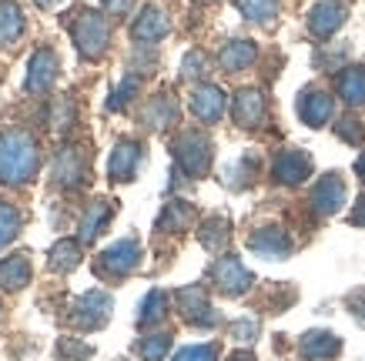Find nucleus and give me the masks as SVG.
I'll use <instances>...</instances> for the list:
<instances>
[{
  "label": "nucleus",
  "instance_id": "nucleus-10",
  "mask_svg": "<svg viewBox=\"0 0 365 361\" xmlns=\"http://www.w3.org/2000/svg\"><path fill=\"white\" fill-rule=\"evenodd\" d=\"M342 204H345V184L335 174L322 177L319 187L312 191V208L319 211V214H335Z\"/></svg>",
  "mask_w": 365,
  "mask_h": 361
},
{
  "label": "nucleus",
  "instance_id": "nucleus-33",
  "mask_svg": "<svg viewBox=\"0 0 365 361\" xmlns=\"http://www.w3.org/2000/svg\"><path fill=\"white\" fill-rule=\"evenodd\" d=\"M188 218H191V211L181 201H175V204H168V214L161 218V228H185Z\"/></svg>",
  "mask_w": 365,
  "mask_h": 361
},
{
  "label": "nucleus",
  "instance_id": "nucleus-22",
  "mask_svg": "<svg viewBox=\"0 0 365 361\" xmlns=\"http://www.w3.org/2000/svg\"><path fill=\"white\" fill-rule=\"evenodd\" d=\"M222 67L225 70H245V67L255 61V44L252 41H232V44L222 51Z\"/></svg>",
  "mask_w": 365,
  "mask_h": 361
},
{
  "label": "nucleus",
  "instance_id": "nucleus-17",
  "mask_svg": "<svg viewBox=\"0 0 365 361\" xmlns=\"http://www.w3.org/2000/svg\"><path fill=\"white\" fill-rule=\"evenodd\" d=\"M27 281H31V261H27V254H14V258H7V261L0 264V288L21 291Z\"/></svg>",
  "mask_w": 365,
  "mask_h": 361
},
{
  "label": "nucleus",
  "instance_id": "nucleus-38",
  "mask_svg": "<svg viewBox=\"0 0 365 361\" xmlns=\"http://www.w3.org/2000/svg\"><path fill=\"white\" fill-rule=\"evenodd\" d=\"M104 7H108V14H124L131 7V0H104Z\"/></svg>",
  "mask_w": 365,
  "mask_h": 361
},
{
  "label": "nucleus",
  "instance_id": "nucleus-41",
  "mask_svg": "<svg viewBox=\"0 0 365 361\" xmlns=\"http://www.w3.org/2000/svg\"><path fill=\"white\" fill-rule=\"evenodd\" d=\"M355 171H359V177H362V181H365V154H362V157H359V164H355Z\"/></svg>",
  "mask_w": 365,
  "mask_h": 361
},
{
  "label": "nucleus",
  "instance_id": "nucleus-32",
  "mask_svg": "<svg viewBox=\"0 0 365 361\" xmlns=\"http://www.w3.org/2000/svg\"><path fill=\"white\" fill-rule=\"evenodd\" d=\"M215 355H218L215 345H191V348L178 351L175 361H215Z\"/></svg>",
  "mask_w": 365,
  "mask_h": 361
},
{
  "label": "nucleus",
  "instance_id": "nucleus-37",
  "mask_svg": "<svg viewBox=\"0 0 365 361\" xmlns=\"http://www.w3.org/2000/svg\"><path fill=\"white\" fill-rule=\"evenodd\" d=\"M255 328H258L255 321H238V325H235V335H238L242 341H248V338L255 335Z\"/></svg>",
  "mask_w": 365,
  "mask_h": 361
},
{
  "label": "nucleus",
  "instance_id": "nucleus-19",
  "mask_svg": "<svg viewBox=\"0 0 365 361\" xmlns=\"http://www.w3.org/2000/svg\"><path fill=\"white\" fill-rule=\"evenodd\" d=\"M339 338L335 335H329V331H309L305 338H302V355L309 361H319V358H332V355H339Z\"/></svg>",
  "mask_w": 365,
  "mask_h": 361
},
{
  "label": "nucleus",
  "instance_id": "nucleus-27",
  "mask_svg": "<svg viewBox=\"0 0 365 361\" xmlns=\"http://www.w3.org/2000/svg\"><path fill=\"white\" fill-rule=\"evenodd\" d=\"M238 7H242V14L248 17V21L265 23V21H272V17H275L278 0H238Z\"/></svg>",
  "mask_w": 365,
  "mask_h": 361
},
{
  "label": "nucleus",
  "instance_id": "nucleus-23",
  "mask_svg": "<svg viewBox=\"0 0 365 361\" xmlns=\"http://www.w3.org/2000/svg\"><path fill=\"white\" fill-rule=\"evenodd\" d=\"M111 218V204L108 201H94L88 208V214L81 218V241H94L104 228V221Z\"/></svg>",
  "mask_w": 365,
  "mask_h": 361
},
{
  "label": "nucleus",
  "instance_id": "nucleus-34",
  "mask_svg": "<svg viewBox=\"0 0 365 361\" xmlns=\"http://www.w3.org/2000/svg\"><path fill=\"white\" fill-rule=\"evenodd\" d=\"M134 90H138V77H128V80H124L121 88L114 90V98L108 100V108H111V110H121L124 104L131 100V94H134Z\"/></svg>",
  "mask_w": 365,
  "mask_h": 361
},
{
  "label": "nucleus",
  "instance_id": "nucleus-16",
  "mask_svg": "<svg viewBox=\"0 0 365 361\" xmlns=\"http://www.w3.org/2000/svg\"><path fill=\"white\" fill-rule=\"evenodd\" d=\"M342 21H345V11H342V7H339V4H332V0H325V4H319V7L312 11L309 27H312V33L329 37V33H335L339 27H342Z\"/></svg>",
  "mask_w": 365,
  "mask_h": 361
},
{
  "label": "nucleus",
  "instance_id": "nucleus-15",
  "mask_svg": "<svg viewBox=\"0 0 365 361\" xmlns=\"http://www.w3.org/2000/svg\"><path fill=\"white\" fill-rule=\"evenodd\" d=\"M138 157H141V147H138L134 141L118 144L114 154H111V164H108V171H111L114 181H131L134 167H138Z\"/></svg>",
  "mask_w": 365,
  "mask_h": 361
},
{
  "label": "nucleus",
  "instance_id": "nucleus-5",
  "mask_svg": "<svg viewBox=\"0 0 365 361\" xmlns=\"http://www.w3.org/2000/svg\"><path fill=\"white\" fill-rule=\"evenodd\" d=\"M108 315H111V298L104 295V291H88V295L74 305L71 321H74L78 328H84V331H94V328H101V325L108 321Z\"/></svg>",
  "mask_w": 365,
  "mask_h": 361
},
{
  "label": "nucleus",
  "instance_id": "nucleus-29",
  "mask_svg": "<svg viewBox=\"0 0 365 361\" xmlns=\"http://www.w3.org/2000/svg\"><path fill=\"white\" fill-rule=\"evenodd\" d=\"M165 291H151V295L144 298V305H141V315H138V321L141 325H151V321H158V318L165 315Z\"/></svg>",
  "mask_w": 365,
  "mask_h": 361
},
{
  "label": "nucleus",
  "instance_id": "nucleus-30",
  "mask_svg": "<svg viewBox=\"0 0 365 361\" xmlns=\"http://www.w3.org/2000/svg\"><path fill=\"white\" fill-rule=\"evenodd\" d=\"M168 348H171V338H168V335H151V338L141 341V358L144 361H161Z\"/></svg>",
  "mask_w": 365,
  "mask_h": 361
},
{
  "label": "nucleus",
  "instance_id": "nucleus-25",
  "mask_svg": "<svg viewBox=\"0 0 365 361\" xmlns=\"http://www.w3.org/2000/svg\"><path fill=\"white\" fill-rule=\"evenodd\" d=\"M81 264V241H57L51 251V268L54 271H74Z\"/></svg>",
  "mask_w": 365,
  "mask_h": 361
},
{
  "label": "nucleus",
  "instance_id": "nucleus-35",
  "mask_svg": "<svg viewBox=\"0 0 365 361\" xmlns=\"http://www.w3.org/2000/svg\"><path fill=\"white\" fill-rule=\"evenodd\" d=\"M205 74V57L195 51V54L185 57V77H201Z\"/></svg>",
  "mask_w": 365,
  "mask_h": 361
},
{
  "label": "nucleus",
  "instance_id": "nucleus-42",
  "mask_svg": "<svg viewBox=\"0 0 365 361\" xmlns=\"http://www.w3.org/2000/svg\"><path fill=\"white\" fill-rule=\"evenodd\" d=\"M232 361H255V358H252V355H245V351H238V355H235Z\"/></svg>",
  "mask_w": 365,
  "mask_h": 361
},
{
  "label": "nucleus",
  "instance_id": "nucleus-9",
  "mask_svg": "<svg viewBox=\"0 0 365 361\" xmlns=\"http://www.w3.org/2000/svg\"><path fill=\"white\" fill-rule=\"evenodd\" d=\"M168 14L158 7V4H151V7H144L141 17L134 21V41H141V44H155V41H161L168 33Z\"/></svg>",
  "mask_w": 365,
  "mask_h": 361
},
{
  "label": "nucleus",
  "instance_id": "nucleus-1",
  "mask_svg": "<svg viewBox=\"0 0 365 361\" xmlns=\"http://www.w3.org/2000/svg\"><path fill=\"white\" fill-rule=\"evenodd\" d=\"M41 164L37 144L24 131L0 134V184H24Z\"/></svg>",
  "mask_w": 365,
  "mask_h": 361
},
{
  "label": "nucleus",
  "instance_id": "nucleus-7",
  "mask_svg": "<svg viewBox=\"0 0 365 361\" xmlns=\"http://www.w3.org/2000/svg\"><path fill=\"white\" fill-rule=\"evenodd\" d=\"M88 177V161H84V151L81 147H64L61 157L54 161V181L64 187H74Z\"/></svg>",
  "mask_w": 365,
  "mask_h": 361
},
{
  "label": "nucleus",
  "instance_id": "nucleus-13",
  "mask_svg": "<svg viewBox=\"0 0 365 361\" xmlns=\"http://www.w3.org/2000/svg\"><path fill=\"white\" fill-rule=\"evenodd\" d=\"M252 251L262 254V258H288V251H292V241L285 238V231L265 228V231H258V234L252 238Z\"/></svg>",
  "mask_w": 365,
  "mask_h": 361
},
{
  "label": "nucleus",
  "instance_id": "nucleus-21",
  "mask_svg": "<svg viewBox=\"0 0 365 361\" xmlns=\"http://www.w3.org/2000/svg\"><path fill=\"white\" fill-rule=\"evenodd\" d=\"M24 33V11L11 0L0 4V44H14Z\"/></svg>",
  "mask_w": 365,
  "mask_h": 361
},
{
  "label": "nucleus",
  "instance_id": "nucleus-3",
  "mask_svg": "<svg viewBox=\"0 0 365 361\" xmlns=\"http://www.w3.org/2000/svg\"><path fill=\"white\" fill-rule=\"evenodd\" d=\"M138 261H141V248H138V241L124 238V241H118V244H111V248L98 258V274L101 278H108V274H111V278H121V274L134 271Z\"/></svg>",
  "mask_w": 365,
  "mask_h": 361
},
{
  "label": "nucleus",
  "instance_id": "nucleus-40",
  "mask_svg": "<svg viewBox=\"0 0 365 361\" xmlns=\"http://www.w3.org/2000/svg\"><path fill=\"white\" fill-rule=\"evenodd\" d=\"M37 4H41V7H47V11H51V7H61L64 0H37Z\"/></svg>",
  "mask_w": 365,
  "mask_h": 361
},
{
  "label": "nucleus",
  "instance_id": "nucleus-14",
  "mask_svg": "<svg viewBox=\"0 0 365 361\" xmlns=\"http://www.w3.org/2000/svg\"><path fill=\"white\" fill-rule=\"evenodd\" d=\"M191 110H195L201 120H218L225 110V94L218 88L205 84V88H198L191 94Z\"/></svg>",
  "mask_w": 365,
  "mask_h": 361
},
{
  "label": "nucleus",
  "instance_id": "nucleus-20",
  "mask_svg": "<svg viewBox=\"0 0 365 361\" xmlns=\"http://www.w3.org/2000/svg\"><path fill=\"white\" fill-rule=\"evenodd\" d=\"M178 301H181V311L188 315V321H198V325H211V321H215L208 301L201 295V288H185V291H178Z\"/></svg>",
  "mask_w": 365,
  "mask_h": 361
},
{
  "label": "nucleus",
  "instance_id": "nucleus-31",
  "mask_svg": "<svg viewBox=\"0 0 365 361\" xmlns=\"http://www.w3.org/2000/svg\"><path fill=\"white\" fill-rule=\"evenodd\" d=\"M225 238H228V224H225V221H208L205 231H201V241H205L208 251H218L225 244Z\"/></svg>",
  "mask_w": 365,
  "mask_h": 361
},
{
  "label": "nucleus",
  "instance_id": "nucleus-28",
  "mask_svg": "<svg viewBox=\"0 0 365 361\" xmlns=\"http://www.w3.org/2000/svg\"><path fill=\"white\" fill-rule=\"evenodd\" d=\"M17 231H21V214H17V208L0 201V248H4L7 241L17 238Z\"/></svg>",
  "mask_w": 365,
  "mask_h": 361
},
{
  "label": "nucleus",
  "instance_id": "nucleus-24",
  "mask_svg": "<svg viewBox=\"0 0 365 361\" xmlns=\"http://www.w3.org/2000/svg\"><path fill=\"white\" fill-rule=\"evenodd\" d=\"M339 94H342L349 104H365V70L362 67H349V70L339 77Z\"/></svg>",
  "mask_w": 365,
  "mask_h": 361
},
{
  "label": "nucleus",
  "instance_id": "nucleus-2",
  "mask_svg": "<svg viewBox=\"0 0 365 361\" xmlns=\"http://www.w3.org/2000/svg\"><path fill=\"white\" fill-rule=\"evenodd\" d=\"M108 37H111V31H108V21H104L101 14H94V11H84L78 17V23H74V41H78L81 54L88 57V61H94V57L104 54Z\"/></svg>",
  "mask_w": 365,
  "mask_h": 361
},
{
  "label": "nucleus",
  "instance_id": "nucleus-36",
  "mask_svg": "<svg viewBox=\"0 0 365 361\" xmlns=\"http://www.w3.org/2000/svg\"><path fill=\"white\" fill-rule=\"evenodd\" d=\"M349 305L355 308V318H359V321H362V325H365V291H359V295H352V298H349Z\"/></svg>",
  "mask_w": 365,
  "mask_h": 361
},
{
  "label": "nucleus",
  "instance_id": "nucleus-11",
  "mask_svg": "<svg viewBox=\"0 0 365 361\" xmlns=\"http://www.w3.org/2000/svg\"><path fill=\"white\" fill-rule=\"evenodd\" d=\"M312 171V157L305 151H282L275 157V177L285 184H299Z\"/></svg>",
  "mask_w": 365,
  "mask_h": 361
},
{
  "label": "nucleus",
  "instance_id": "nucleus-12",
  "mask_svg": "<svg viewBox=\"0 0 365 361\" xmlns=\"http://www.w3.org/2000/svg\"><path fill=\"white\" fill-rule=\"evenodd\" d=\"M299 114H302V120H305V124H312V127H322L325 120L332 117V98H329V94H322V90L302 94Z\"/></svg>",
  "mask_w": 365,
  "mask_h": 361
},
{
  "label": "nucleus",
  "instance_id": "nucleus-26",
  "mask_svg": "<svg viewBox=\"0 0 365 361\" xmlns=\"http://www.w3.org/2000/svg\"><path fill=\"white\" fill-rule=\"evenodd\" d=\"M178 114L175 100H171V94H158L155 104L144 110V124H151V127H165V124H171Z\"/></svg>",
  "mask_w": 365,
  "mask_h": 361
},
{
  "label": "nucleus",
  "instance_id": "nucleus-39",
  "mask_svg": "<svg viewBox=\"0 0 365 361\" xmlns=\"http://www.w3.org/2000/svg\"><path fill=\"white\" fill-rule=\"evenodd\" d=\"M352 224H362L365 228V197L355 204V211H352Z\"/></svg>",
  "mask_w": 365,
  "mask_h": 361
},
{
  "label": "nucleus",
  "instance_id": "nucleus-4",
  "mask_svg": "<svg viewBox=\"0 0 365 361\" xmlns=\"http://www.w3.org/2000/svg\"><path fill=\"white\" fill-rule=\"evenodd\" d=\"M175 157H178V164L185 167L188 174H205L211 164V144L205 134L198 131H191L185 134L181 141L175 144Z\"/></svg>",
  "mask_w": 365,
  "mask_h": 361
},
{
  "label": "nucleus",
  "instance_id": "nucleus-18",
  "mask_svg": "<svg viewBox=\"0 0 365 361\" xmlns=\"http://www.w3.org/2000/svg\"><path fill=\"white\" fill-rule=\"evenodd\" d=\"M265 117V100L258 90H242L238 98H235V120L245 124V127H255L258 120Z\"/></svg>",
  "mask_w": 365,
  "mask_h": 361
},
{
  "label": "nucleus",
  "instance_id": "nucleus-6",
  "mask_svg": "<svg viewBox=\"0 0 365 361\" xmlns=\"http://www.w3.org/2000/svg\"><path fill=\"white\" fill-rule=\"evenodd\" d=\"M54 77H57V54L47 51V47H41V51L31 57V64H27V90H31V94H41V90H47L54 84Z\"/></svg>",
  "mask_w": 365,
  "mask_h": 361
},
{
  "label": "nucleus",
  "instance_id": "nucleus-8",
  "mask_svg": "<svg viewBox=\"0 0 365 361\" xmlns=\"http://www.w3.org/2000/svg\"><path fill=\"white\" fill-rule=\"evenodd\" d=\"M215 281H218L225 295H242V291L252 288V274L245 271V264L238 258H222L215 264Z\"/></svg>",
  "mask_w": 365,
  "mask_h": 361
}]
</instances>
